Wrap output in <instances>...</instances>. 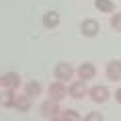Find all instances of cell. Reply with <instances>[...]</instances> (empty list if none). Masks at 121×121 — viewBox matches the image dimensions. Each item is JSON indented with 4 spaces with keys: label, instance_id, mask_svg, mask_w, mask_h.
<instances>
[{
    "label": "cell",
    "instance_id": "6da1fadb",
    "mask_svg": "<svg viewBox=\"0 0 121 121\" xmlns=\"http://www.w3.org/2000/svg\"><path fill=\"white\" fill-rule=\"evenodd\" d=\"M47 96H49L51 101H64L66 96H68V86H66V82H62V80H56V82H51L49 86H47Z\"/></svg>",
    "mask_w": 121,
    "mask_h": 121
},
{
    "label": "cell",
    "instance_id": "7a4b0ae2",
    "mask_svg": "<svg viewBox=\"0 0 121 121\" xmlns=\"http://www.w3.org/2000/svg\"><path fill=\"white\" fill-rule=\"evenodd\" d=\"M53 76H56V80H62V82H72V78L76 76V70L68 62H60L53 70Z\"/></svg>",
    "mask_w": 121,
    "mask_h": 121
},
{
    "label": "cell",
    "instance_id": "3957f363",
    "mask_svg": "<svg viewBox=\"0 0 121 121\" xmlns=\"http://www.w3.org/2000/svg\"><path fill=\"white\" fill-rule=\"evenodd\" d=\"M88 96L92 103H107L109 99H111V90L107 88V86H103V84H96V86H92V88L88 90Z\"/></svg>",
    "mask_w": 121,
    "mask_h": 121
},
{
    "label": "cell",
    "instance_id": "277c9868",
    "mask_svg": "<svg viewBox=\"0 0 121 121\" xmlns=\"http://www.w3.org/2000/svg\"><path fill=\"white\" fill-rule=\"evenodd\" d=\"M88 90L90 88H86V82L78 78V80H72V82H70V86H68V95H70L72 99L80 101V99H84V96L88 95Z\"/></svg>",
    "mask_w": 121,
    "mask_h": 121
},
{
    "label": "cell",
    "instance_id": "5b68a950",
    "mask_svg": "<svg viewBox=\"0 0 121 121\" xmlns=\"http://www.w3.org/2000/svg\"><path fill=\"white\" fill-rule=\"evenodd\" d=\"M39 111H41V115H43L45 119H51V117H60L64 109L60 107V103H56V101H51V99H47V101L41 105V109H39Z\"/></svg>",
    "mask_w": 121,
    "mask_h": 121
},
{
    "label": "cell",
    "instance_id": "8992f818",
    "mask_svg": "<svg viewBox=\"0 0 121 121\" xmlns=\"http://www.w3.org/2000/svg\"><path fill=\"white\" fill-rule=\"evenodd\" d=\"M105 76L111 82H121V60H111V62H107Z\"/></svg>",
    "mask_w": 121,
    "mask_h": 121
},
{
    "label": "cell",
    "instance_id": "52a82bcc",
    "mask_svg": "<svg viewBox=\"0 0 121 121\" xmlns=\"http://www.w3.org/2000/svg\"><path fill=\"white\" fill-rule=\"evenodd\" d=\"M101 31V25H99V21L95 19H84L80 23V33H82L84 37H96Z\"/></svg>",
    "mask_w": 121,
    "mask_h": 121
},
{
    "label": "cell",
    "instance_id": "ba28073f",
    "mask_svg": "<svg viewBox=\"0 0 121 121\" xmlns=\"http://www.w3.org/2000/svg\"><path fill=\"white\" fill-rule=\"evenodd\" d=\"M76 76L80 78V80H84V82L92 80V78L96 76V68H95V64H90V62H84V64H80V66L76 68Z\"/></svg>",
    "mask_w": 121,
    "mask_h": 121
},
{
    "label": "cell",
    "instance_id": "9c48e42d",
    "mask_svg": "<svg viewBox=\"0 0 121 121\" xmlns=\"http://www.w3.org/2000/svg\"><path fill=\"white\" fill-rule=\"evenodd\" d=\"M31 103H33V96H29L25 90L14 96V109L21 111V113H27V111L31 109Z\"/></svg>",
    "mask_w": 121,
    "mask_h": 121
},
{
    "label": "cell",
    "instance_id": "30bf717a",
    "mask_svg": "<svg viewBox=\"0 0 121 121\" xmlns=\"http://www.w3.org/2000/svg\"><path fill=\"white\" fill-rule=\"evenodd\" d=\"M60 23H62V17H60L57 10H47L43 14V27L45 29H57Z\"/></svg>",
    "mask_w": 121,
    "mask_h": 121
},
{
    "label": "cell",
    "instance_id": "8fae6325",
    "mask_svg": "<svg viewBox=\"0 0 121 121\" xmlns=\"http://www.w3.org/2000/svg\"><path fill=\"white\" fill-rule=\"evenodd\" d=\"M2 86H4V88L17 90L21 86V74L19 72H6V74L2 76Z\"/></svg>",
    "mask_w": 121,
    "mask_h": 121
},
{
    "label": "cell",
    "instance_id": "7c38bea8",
    "mask_svg": "<svg viewBox=\"0 0 121 121\" xmlns=\"http://www.w3.org/2000/svg\"><path fill=\"white\" fill-rule=\"evenodd\" d=\"M14 90L13 88H4V92L0 95V105L4 109H14Z\"/></svg>",
    "mask_w": 121,
    "mask_h": 121
},
{
    "label": "cell",
    "instance_id": "4fadbf2b",
    "mask_svg": "<svg viewBox=\"0 0 121 121\" xmlns=\"http://www.w3.org/2000/svg\"><path fill=\"white\" fill-rule=\"evenodd\" d=\"M95 8L103 14H113L115 13V2L113 0H95Z\"/></svg>",
    "mask_w": 121,
    "mask_h": 121
},
{
    "label": "cell",
    "instance_id": "5bb4252c",
    "mask_svg": "<svg viewBox=\"0 0 121 121\" xmlns=\"http://www.w3.org/2000/svg\"><path fill=\"white\" fill-rule=\"evenodd\" d=\"M25 92H27L29 96H33V99H35V96H39L41 92H43V86H41L37 80H29V82L25 84Z\"/></svg>",
    "mask_w": 121,
    "mask_h": 121
},
{
    "label": "cell",
    "instance_id": "9a60e30c",
    "mask_svg": "<svg viewBox=\"0 0 121 121\" xmlns=\"http://www.w3.org/2000/svg\"><path fill=\"white\" fill-rule=\"evenodd\" d=\"M60 117L64 121H82V117H80V113H78L76 109H64Z\"/></svg>",
    "mask_w": 121,
    "mask_h": 121
},
{
    "label": "cell",
    "instance_id": "2e32d148",
    "mask_svg": "<svg viewBox=\"0 0 121 121\" xmlns=\"http://www.w3.org/2000/svg\"><path fill=\"white\" fill-rule=\"evenodd\" d=\"M111 27L117 33H121V13H113L111 14Z\"/></svg>",
    "mask_w": 121,
    "mask_h": 121
},
{
    "label": "cell",
    "instance_id": "e0dca14e",
    "mask_svg": "<svg viewBox=\"0 0 121 121\" xmlns=\"http://www.w3.org/2000/svg\"><path fill=\"white\" fill-rule=\"evenodd\" d=\"M82 121H105V119H103V115L99 111H90V113H86V117Z\"/></svg>",
    "mask_w": 121,
    "mask_h": 121
},
{
    "label": "cell",
    "instance_id": "ac0fdd59",
    "mask_svg": "<svg viewBox=\"0 0 121 121\" xmlns=\"http://www.w3.org/2000/svg\"><path fill=\"white\" fill-rule=\"evenodd\" d=\"M113 96H115V101H117V103L121 105V86H119V88H117V90L113 92Z\"/></svg>",
    "mask_w": 121,
    "mask_h": 121
},
{
    "label": "cell",
    "instance_id": "d6986e66",
    "mask_svg": "<svg viewBox=\"0 0 121 121\" xmlns=\"http://www.w3.org/2000/svg\"><path fill=\"white\" fill-rule=\"evenodd\" d=\"M47 121H64L62 117H51V119H47Z\"/></svg>",
    "mask_w": 121,
    "mask_h": 121
}]
</instances>
